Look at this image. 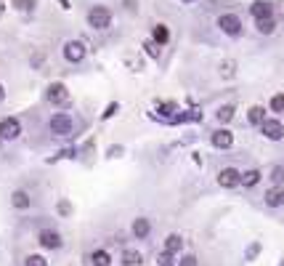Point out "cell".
Here are the masks:
<instances>
[{"label":"cell","instance_id":"cell-1","mask_svg":"<svg viewBox=\"0 0 284 266\" xmlns=\"http://www.w3.org/2000/svg\"><path fill=\"white\" fill-rule=\"evenodd\" d=\"M88 24H90L93 30H107L109 24H112V11L104 8V5H96V8H90Z\"/></svg>","mask_w":284,"mask_h":266},{"label":"cell","instance_id":"cell-2","mask_svg":"<svg viewBox=\"0 0 284 266\" xmlns=\"http://www.w3.org/2000/svg\"><path fill=\"white\" fill-rule=\"evenodd\" d=\"M51 133L69 136V133H72V118H69V115H64V112L54 115V118H51Z\"/></svg>","mask_w":284,"mask_h":266},{"label":"cell","instance_id":"cell-3","mask_svg":"<svg viewBox=\"0 0 284 266\" xmlns=\"http://www.w3.org/2000/svg\"><path fill=\"white\" fill-rule=\"evenodd\" d=\"M45 96H48L51 104H58V107L69 101V90H67V86H61V83H51L48 90H45Z\"/></svg>","mask_w":284,"mask_h":266},{"label":"cell","instance_id":"cell-4","mask_svg":"<svg viewBox=\"0 0 284 266\" xmlns=\"http://www.w3.org/2000/svg\"><path fill=\"white\" fill-rule=\"evenodd\" d=\"M218 184H221L223 189H234L236 184H242V173L236 171V168H223V171L218 173Z\"/></svg>","mask_w":284,"mask_h":266},{"label":"cell","instance_id":"cell-5","mask_svg":"<svg viewBox=\"0 0 284 266\" xmlns=\"http://www.w3.org/2000/svg\"><path fill=\"white\" fill-rule=\"evenodd\" d=\"M218 27H221L226 35H239L242 32V22L236 14H223L221 19H218Z\"/></svg>","mask_w":284,"mask_h":266},{"label":"cell","instance_id":"cell-6","mask_svg":"<svg viewBox=\"0 0 284 266\" xmlns=\"http://www.w3.org/2000/svg\"><path fill=\"white\" fill-rule=\"evenodd\" d=\"M83 56H85V45L80 40H69L67 45H64V59L67 61L77 64V61H83Z\"/></svg>","mask_w":284,"mask_h":266},{"label":"cell","instance_id":"cell-7","mask_svg":"<svg viewBox=\"0 0 284 266\" xmlns=\"http://www.w3.org/2000/svg\"><path fill=\"white\" fill-rule=\"evenodd\" d=\"M22 133V122H19L16 118H5L3 122H0V139H16V136Z\"/></svg>","mask_w":284,"mask_h":266},{"label":"cell","instance_id":"cell-8","mask_svg":"<svg viewBox=\"0 0 284 266\" xmlns=\"http://www.w3.org/2000/svg\"><path fill=\"white\" fill-rule=\"evenodd\" d=\"M260 128H263V136H266V139L279 141L282 136H284V125H282L279 120H268V118H266V122H263Z\"/></svg>","mask_w":284,"mask_h":266},{"label":"cell","instance_id":"cell-9","mask_svg":"<svg viewBox=\"0 0 284 266\" xmlns=\"http://www.w3.org/2000/svg\"><path fill=\"white\" fill-rule=\"evenodd\" d=\"M40 245H43V248H48V250L61 248V235H58V232L45 229V232H40Z\"/></svg>","mask_w":284,"mask_h":266},{"label":"cell","instance_id":"cell-10","mask_svg":"<svg viewBox=\"0 0 284 266\" xmlns=\"http://www.w3.org/2000/svg\"><path fill=\"white\" fill-rule=\"evenodd\" d=\"M250 14H253V16H255V22H257V19H268V16H274V8H271L266 0H257V3L250 5Z\"/></svg>","mask_w":284,"mask_h":266},{"label":"cell","instance_id":"cell-11","mask_svg":"<svg viewBox=\"0 0 284 266\" xmlns=\"http://www.w3.org/2000/svg\"><path fill=\"white\" fill-rule=\"evenodd\" d=\"M231 144H234V136H231V131H215V133H213V147L228 149Z\"/></svg>","mask_w":284,"mask_h":266},{"label":"cell","instance_id":"cell-12","mask_svg":"<svg viewBox=\"0 0 284 266\" xmlns=\"http://www.w3.org/2000/svg\"><path fill=\"white\" fill-rule=\"evenodd\" d=\"M149 232H151L149 218H136V221H133V235H136L138 239H146V237H149Z\"/></svg>","mask_w":284,"mask_h":266},{"label":"cell","instance_id":"cell-13","mask_svg":"<svg viewBox=\"0 0 284 266\" xmlns=\"http://www.w3.org/2000/svg\"><path fill=\"white\" fill-rule=\"evenodd\" d=\"M284 203V192L279 189V186H271V189L266 192V205H271V207H279Z\"/></svg>","mask_w":284,"mask_h":266},{"label":"cell","instance_id":"cell-14","mask_svg":"<svg viewBox=\"0 0 284 266\" xmlns=\"http://www.w3.org/2000/svg\"><path fill=\"white\" fill-rule=\"evenodd\" d=\"M141 261H143V256L138 250H133V248H125L122 250V264L125 266H138Z\"/></svg>","mask_w":284,"mask_h":266},{"label":"cell","instance_id":"cell-15","mask_svg":"<svg viewBox=\"0 0 284 266\" xmlns=\"http://www.w3.org/2000/svg\"><path fill=\"white\" fill-rule=\"evenodd\" d=\"M247 120H250V125H263V122H266V109L263 107H250Z\"/></svg>","mask_w":284,"mask_h":266},{"label":"cell","instance_id":"cell-16","mask_svg":"<svg viewBox=\"0 0 284 266\" xmlns=\"http://www.w3.org/2000/svg\"><path fill=\"white\" fill-rule=\"evenodd\" d=\"M257 181H260V171H257V168H250V171H244V173H242V184H244V186H250V189H253Z\"/></svg>","mask_w":284,"mask_h":266},{"label":"cell","instance_id":"cell-17","mask_svg":"<svg viewBox=\"0 0 284 266\" xmlns=\"http://www.w3.org/2000/svg\"><path fill=\"white\" fill-rule=\"evenodd\" d=\"M181 248H183V239L178 235H170L168 239H165V250H168V253H178Z\"/></svg>","mask_w":284,"mask_h":266},{"label":"cell","instance_id":"cell-18","mask_svg":"<svg viewBox=\"0 0 284 266\" xmlns=\"http://www.w3.org/2000/svg\"><path fill=\"white\" fill-rule=\"evenodd\" d=\"M90 264H93V266H109L112 258H109L107 250H96L93 256H90Z\"/></svg>","mask_w":284,"mask_h":266},{"label":"cell","instance_id":"cell-19","mask_svg":"<svg viewBox=\"0 0 284 266\" xmlns=\"http://www.w3.org/2000/svg\"><path fill=\"white\" fill-rule=\"evenodd\" d=\"M274 30H276L274 16H268V19H257V32H263V35H271Z\"/></svg>","mask_w":284,"mask_h":266},{"label":"cell","instance_id":"cell-20","mask_svg":"<svg viewBox=\"0 0 284 266\" xmlns=\"http://www.w3.org/2000/svg\"><path fill=\"white\" fill-rule=\"evenodd\" d=\"M168 40H170V32H168V27H165V24H157V27H154V43L165 45Z\"/></svg>","mask_w":284,"mask_h":266},{"label":"cell","instance_id":"cell-21","mask_svg":"<svg viewBox=\"0 0 284 266\" xmlns=\"http://www.w3.org/2000/svg\"><path fill=\"white\" fill-rule=\"evenodd\" d=\"M11 203H14V207H29V194L27 192H14V197H11Z\"/></svg>","mask_w":284,"mask_h":266},{"label":"cell","instance_id":"cell-22","mask_svg":"<svg viewBox=\"0 0 284 266\" xmlns=\"http://www.w3.org/2000/svg\"><path fill=\"white\" fill-rule=\"evenodd\" d=\"M160 115L165 120H173L175 118V101H165V104H160Z\"/></svg>","mask_w":284,"mask_h":266},{"label":"cell","instance_id":"cell-23","mask_svg":"<svg viewBox=\"0 0 284 266\" xmlns=\"http://www.w3.org/2000/svg\"><path fill=\"white\" fill-rule=\"evenodd\" d=\"M215 118L221 120V122H228L231 118H234V107H231V104H226V107H221V109H218V115H215Z\"/></svg>","mask_w":284,"mask_h":266},{"label":"cell","instance_id":"cell-24","mask_svg":"<svg viewBox=\"0 0 284 266\" xmlns=\"http://www.w3.org/2000/svg\"><path fill=\"white\" fill-rule=\"evenodd\" d=\"M271 181H274L276 186L284 184V165H276V168H274V173H271Z\"/></svg>","mask_w":284,"mask_h":266},{"label":"cell","instance_id":"cell-25","mask_svg":"<svg viewBox=\"0 0 284 266\" xmlns=\"http://www.w3.org/2000/svg\"><path fill=\"white\" fill-rule=\"evenodd\" d=\"M14 5L19 11H32L37 5V0H14Z\"/></svg>","mask_w":284,"mask_h":266},{"label":"cell","instance_id":"cell-26","mask_svg":"<svg viewBox=\"0 0 284 266\" xmlns=\"http://www.w3.org/2000/svg\"><path fill=\"white\" fill-rule=\"evenodd\" d=\"M157 264H160V266H175V261H173V253H168V250H165V253H160Z\"/></svg>","mask_w":284,"mask_h":266},{"label":"cell","instance_id":"cell-27","mask_svg":"<svg viewBox=\"0 0 284 266\" xmlns=\"http://www.w3.org/2000/svg\"><path fill=\"white\" fill-rule=\"evenodd\" d=\"M271 109H274V112H284V96L282 93H276L274 99H271Z\"/></svg>","mask_w":284,"mask_h":266},{"label":"cell","instance_id":"cell-28","mask_svg":"<svg viewBox=\"0 0 284 266\" xmlns=\"http://www.w3.org/2000/svg\"><path fill=\"white\" fill-rule=\"evenodd\" d=\"M24 266H48V261H45L43 256H27V261H24Z\"/></svg>","mask_w":284,"mask_h":266},{"label":"cell","instance_id":"cell-29","mask_svg":"<svg viewBox=\"0 0 284 266\" xmlns=\"http://www.w3.org/2000/svg\"><path fill=\"white\" fill-rule=\"evenodd\" d=\"M234 69H236V64H234V61L221 64V75H223V77H231V75H234Z\"/></svg>","mask_w":284,"mask_h":266},{"label":"cell","instance_id":"cell-30","mask_svg":"<svg viewBox=\"0 0 284 266\" xmlns=\"http://www.w3.org/2000/svg\"><path fill=\"white\" fill-rule=\"evenodd\" d=\"M143 48H146L149 56H154V59L160 56V43H143Z\"/></svg>","mask_w":284,"mask_h":266},{"label":"cell","instance_id":"cell-31","mask_svg":"<svg viewBox=\"0 0 284 266\" xmlns=\"http://www.w3.org/2000/svg\"><path fill=\"white\" fill-rule=\"evenodd\" d=\"M56 210H58V213H61V216H69V213H72V205L67 203V200H61V203H58V205H56Z\"/></svg>","mask_w":284,"mask_h":266},{"label":"cell","instance_id":"cell-32","mask_svg":"<svg viewBox=\"0 0 284 266\" xmlns=\"http://www.w3.org/2000/svg\"><path fill=\"white\" fill-rule=\"evenodd\" d=\"M257 253H260V245H250V248H247V261H253Z\"/></svg>","mask_w":284,"mask_h":266},{"label":"cell","instance_id":"cell-33","mask_svg":"<svg viewBox=\"0 0 284 266\" xmlns=\"http://www.w3.org/2000/svg\"><path fill=\"white\" fill-rule=\"evenodd\" d=\"M178 266H197V258L194 256H186V258H181V264Z\"/></svg>","mask_w":284,"mask_h":266},{"label":"cell","instance_id":"cell-34","mask_svg":"<svg viewBox=\"0 0 284 266\" xmlns=\"http://www.w3.org/2000/svg\"><path fill=\"white\" fill-rule=\"evenodd\" d=\"M114 112H117V104H109V107H107V112H104V120H107V118H112Z\"/></svg>","mask_w":284,"mask_h":266},{"label":"cell","instance_id":"cell-35","mask_svg":"<svg viewBox=\"0 0 284 266\" xmlns=\"http://www.w3.org/2000/svg\"><path fill=\"white\" fill-rule=\"evenodd\" d=\"M120 152H122V147H112L109 149V157H120Z\"/></svg>","mask_w":284,"mask_h":266},{"label":"cell","instance_id":"cell-36","mask_svg":"<svg viewBox=\"0 0 284 266\" xmlns=\"http://www.w3.org/2000/svg\"><path fill=\"white\" fill-rule=\"evenodd\" d=\"M5 99V90H3V86H0V101H3Z\"/></svg>","mask_w":284,"mask_h":266},{"label":"cell","instance_id":"cell-37","mask_svg":"<svg viewBox=\"0 0 284 266\" xmlns=\"http://www.w3.org/2000/svg\"><path fill=\"white\" fill-rule=\"evenodd\" d=\"M3 11H5V5H3V0H0V16H3Z\"/></svg>","mask_w":284,"mask_h":266},{"label":"cell","instance_id":"cell-38","mask_svg":"<svg viewBox=\"0 0 284 266\" xmlns=\"http://www.w3.org/2000/svg\"><path fill=\"white\" fill-rule=\"evenodd\" d=\"M183 3H191V0H183Z\"/></svg>","mask_w":284,"mask_h":266},{"label":"cell","instance_id":"cell-39","mask_svg":"<svg viewBox=\"0 0 284 266\" xmlns=\"http://www.w3.org/2000/svg\"><path fill=\"white\" fill-rule=\"evenodd\" d=\"M0 141H3V139H0Z\"/></svg>","mask_w":284,"mask_h":266}]
</instances>
